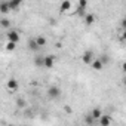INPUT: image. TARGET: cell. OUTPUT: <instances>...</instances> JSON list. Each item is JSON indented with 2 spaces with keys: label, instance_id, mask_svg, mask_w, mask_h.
<instances>
[{
  "label": "cell",
  "instance_id": "ac0fdd59",
  "mask_svg": "<svg viewBox=\"0 0 126 126\" xmlns=\"http://www.w3.org/2000/svg\"><path fill=\"white\" fill-rule=\"evenodd\" d=\"M15 46H16V43L8 42V45H6V49H8V50H14V49H15Z\"/></svg>",
  "mask_w": 126,
  "mask_h": 126
},
{
  "label": "cell",
  "instance_id": "9a60e30c",
  "mask_svg": "<svg viewBox=\"0 0 126 126\" xmlns=\"http://www.w3.org/2000/svg\"><path fill=\"white\" fill-rule=\"evenodd\" d=\"M85 122H86V125L92 126V125L95 123V119L92 117V114H89V116H86V117H85Z\"/></svg>",
  "mask_w": 126,
  "mask_h": 126
},
{
  "label": "cell",
  "instance_id": "2e32d148",
  "mask_svg": "<svg viewBox=\"0 0 126 126\" xmlns=\"http://www.w3.org/2000/svg\"><path fill=\"white\" fill-rule=\"evenodd\" d=\"M19 5H21V2H9V8H11V11L18 9V8H19Z\"/></svg>",
  "mask_w": 126,
  "mask_h": 126
},
{
  "label": "cell",
  "instance_id": "52a82bcc",
  "mask_svg": "<svg viewBox=\"0 0 126 126\" xmlns=\"http://www.w3.org/2000/svg\"><path fill=\"white\" fill-rule=\"evenodd\" d=\"M99 123H101V126H110L111 117H110V116H102V117L99 119Z\"/></svg>",
  "mask_w": 126,
  "mask_h": 126
},
{
  "label": "cell",
  "instance_id": "44dd1931",
  "mask_svg": "<svg viewBox=\"0 0 126 126\" xmlns=\"http://www.w3.org/2000/svg\"><path fill=\"white\" fill-rule=\"evenodd\" d=\"M122 40L126 42V31H123V34H122Z\"/></svg>",
  "mask_w": 126,
  "mask_h": 126
},
{
  "label": "cell",
  "instance_id": "6da1fadb",
  "mask_svg": "<svg viewBox=\"0 0 126 126\" xmlns=\"http://www.w3.org/2000/svg\"><path fill=\"white\" fill-rule=\"evenodd\" d=\"M82 61L85 62V64H92V62L95 61V59H94V53H92V50H86V52L82 55Z\"/></svg>",
  "mask_w": 126,
  "mask_h": 126
},
{
  "label": "cell",
  "instance_id": "7a4b0ae2",
  "mask_svg": "<svg viewBox=\"0 0 126 126\" xmlns=\"http://www.w3.org/2000/svg\"><path fill=\"white\" fill-rule=\"evenodd\" d=\"M47 95H49L50 98H58V96L61 95V89L56 88V86H50V88L47 89Z\"/></svg>",
  "mask_w": 126,
  "mask_h": 126
},
{
  "label": "cell",
  "instance_id": "8992f818",
  "mask_svg": "<svg viewBox=\"0 0 126 126\" xmlns=\"http://www.w3.org/2000/svg\"><path fill=\"white\" fill-rule=\"evenodd\" d=\"M0 12H2V14H8V12H11L9 2H2V3H0Z\"/></svg>",
  "mask_w": 126,
  "mask_h": 126
},
{
  "label": "cell",
  "instance_id": "ffe728a7",
  "mask_svg": "<svg viewBox=\"0 0 126 126\" xmlns=\"http://www.w3.org/2000/svg\"><path fill=\"white\" fill-rule=\"evenodd\" d=\"M120 25H122V27L125 28V31H126V18H125V19H123V21L120 22Z\"/></svg>",
  "mask_w": 126,
  "mask_h": 126
},
{
  "label": "cell",
  "instance_id": "5b68a950",
  "mask_svg": "<svg viewBox=\"0 0 126 126\" xmlns=\"http://www.w3.org/2000/svg\"><path fill=\"white\" fill-rule=\"evenodd\" d=\"M102 67H104V64H102V61H101V59H95V61L92 62V68L96 70V71L102 70Z\"/></svg>",
  "mask_w": 126,
  "mask_h": 126
},
{
  "label": "cell",
  "instance_id": "603a6c76",
  "mask_svg": "<svg viewBox=\"0 0 126 126\" xmlns=\"http://www.w3.org/2000/svg\"><path fill=\"white\" fill-rule=\"evenodd\" d=\"M123 83H125V86H126V77H125V79H123Z\"/></svg>",
  "mask_w": 126,
  "mask_h": 126
},
{
  "label": "cell",
  "instance_id": "9c48e42d",
  "mask_svg": "<svg viewBox=\"0 0 126 126\" xmlns=\"http://www.w3.org/2000/svg\"><path fill=\"white\" fill-rule=\"evenodd\" d=\"M70 8H71V2H62L61 6H59V11H61V12H65V11H68Z\"/></svg>",
  "mask_w": 126,
  "mask_h": 126
},
{
  "label": "cell",
  "instance_id": "5bb4252c",
  "mask_svg": "<svg viewBox=\"0 0 126 126\" xmlns=\"http://www.w3.org/2000/svg\"><path fill=\"white\" fill-rule=\"evenodd\" d=\"M34 64H36L37 67H42V65H45V58H42V56H37V58H34Z\"/></svg>",
  "mask_w": 126,
  "mask_h": 126
},
{
  "label": "cell",
  "instance_id": "e0dca14e",
  "mask_svg": "<svg viewBox=\"0 0 126 126\" xmlns=\"http://www.w3.org/2000/svg\"><path fill=\"white\" fill-rule=\"evenodd\" d=\"M0 24H2V27H3V28H8V27L11 25V22H9L8 19H5V18H3V19H0Z\"/></svg>",
  "mask_w": 126,
  "mask_h": 126
},
{
  "label": "cell",
  "instance_id": "277c9868",
  "mask_svg": "<svg viewBox=\"0 0 126 126\" xmlns=\"http://www.w3.org/2000/svg\"><path fill=\"white\" fill-rule=\"evenodd\" d=\"M53 62H55V56H53V55H47V56H45V67L52 68V67H53Z\"/></svg>",
  "mask_w": 126,
  "mask_h": 126
},
{
  "label": "cell",
  "instance_id": "ba28073f",
  "mask_svg": "<svg viewBox=\"0 0 126 126\" xmlns=\"http://www.w3.org/2000/svg\"><path fill=\"white\" fill-rule=\"evenodd\" d=\"M16 88H18V82H16L15 79H11V80L8 82V89H9V91H16Z\"/></svg>",
  "mask_w": 126,
  "mask_h": 126
},
{
  "label": "cell",
  "instance_id": "8fae6325",
  "mask_svg": "<svg viewBox=\"0 0 126 126\" xmlns=\"http://www.w3.org/2000/svg\"><path fill=\"white\" fill-rule=\"evenodd\" d=\"M94 21H95V15H92V14H88V15H85V22H86L88 25L94 24Z\"/></svg>",
  "mask_w": 126,
  "mask_h": 126
},
{
  "label": "cell",
  "instance_id": "7402d4cb",
  "mask_svg": "<svg viewBox=\"0 0 126 126\" xmlns=\"http://www.w3.org/2000/svg\"><path fill=\"white\" fill-rule=\"evenodd\" d=\"M122 70H123V71H125V73H126V61H125V62H123V65H122Z\"/></svg>",
  "mask_w": 126,
  "mask_h": 126
},
{
  "label": "cell",
  "instance_id": "3957f363",
  "mask_svg": "<svg viewBox=\"0 0 126 126\" xmlns=\"http://www.w3.org/2000/svg\"><path fill=\"white\" fill-rule=\"evenodd\" d=\"M8 40L12 42V43H16V42L19 40V33L15 31V30H11V31L8 33Z\"/></svg>",
  "mask_w": 126,
  "mask_h": 126
},
{
  "label": "cell",
  "instance_id": "d6986e66",
  "mask_svg": "<svg viewBox=\"0 0 126 126\" xmlns=\"http://www.w3.org/2000/svg\"><path fill=\"white\" fill-rule=\"evenodd\" d=\"M86 5H88V2H86V0H80V2H79V8H86Z\"/></svg>",
  "mask_w": 126,
  "mask_h": 126
},
{
  "label": "cell",
  "instance_id": "7c38bea8",
  "mask_svg": "<svg viewBox=\"0 0 126 126\" xmlns=\"http://www.w3.org/2000/svg\"><path fill=\"white\" fill-rule=\"evenodd\" d=\"M36 43L39 45V47H43V46L46 45V39H45L43 36H37V37H36Z\"/></svg>",
  "mask_w": 126,
  "mask_h": 126
},
{
  "label": "cell",
  "instance_id": "30bf717a",
  "mask_svg": "<svg viewBox=\"0 0 126 126\" xmlns=\"http://www.w3.org/2000/svg\"><path fill=\"white\" fill-rule=\"evenodd\" d=\"M91 114H92V117H94L95 120H99V119L102 117V114H101V110H99V108H94Z\"/></svg>",
  "mask_w": 126,
  "mask_h": 126
},
{
  "label": "cell",
  "instance_id": "4fadbf2b",
  "mask_svg": "<svg viewBox=\"0 0 126 126\" xmlns=\"http://www.w3.org/2000/svg\"><path fill=\"white\" fill-rule=\"evenodd\" d=\"M28 49H30V50H37V49H39V45L36 43V39H31V40L28 42Z\"/></svg>",
  "mask_w": 126,
  "mask_h": 126
}]
</instances>
